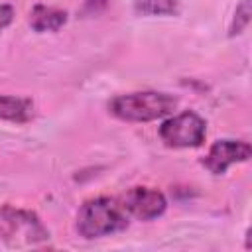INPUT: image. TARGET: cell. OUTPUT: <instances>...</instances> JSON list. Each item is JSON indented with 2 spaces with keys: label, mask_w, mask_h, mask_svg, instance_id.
<instances>
[{
  "label": "cell",
  "mask_w": 252,
  "mask_h": 252,
  "mask_svg": "<svg viewBox=\"0 0 252 252\" xmlns=\"http://www.w3.org/2000/svg\"><path fill=\"white\" fill-rule=\"evenodd\" d=\"M67 24V12L61 8L45 6V4H35L30 12V26L37 33L45 32H57Z\"/></svg>",
  "instance_id": "7"
},
{
  "label": "cell",
  "mask_w": 252,
  "mask_h": 252,
  "mask_svg": "<svg viewBox=\"0 0 252 252\" xmlns=\"http://www.w3.org/2000/svg\"><path fill=\"white\" fill-rule=\"evenodd\" d=\"M159 140L167 148L185 150V148H199L207 136V122L193 110H183L179 114H169L159 130Z\"/></svg>",
  "instance_id": "4"
},
{
  "label": "cell",
  "mask_w": 252,
  "mask_h": 252,
  "mask_svg": "<svg viewBox=\"0 0 252 252\" xmlns=\"http://www.w3.org/2000/svg\"><path fill=\"white\" fill-rule=\"evenodd\" d=\"M130 217L138 220H154L161 217L167 209V199L161 191L154 187H132L120 199Z\"/></svg>",
  "instance_id": "6"
},
{
  "label": "cell",
  "mask_w": 252,
  "mask_h": 252,
  "mask_svg": "<svg viewBox=\"0 0 252 252\" xmlns=\"http://www.w3.org/2000/svg\"><path fill=\"white\" fill-rule=\"evenodd\" d=\"M33 116V102L24 96L0 94V120L12 124H24Z\"/></svg>",
  "instance_id": "8"
},
{
  "label": "cell",
  "mask_w": 252,
  "mask_h": 252,
  "mask_svg": "<svg viewBox=\"0 0 252 252\" xmlns=\"http://www.w3.org/2000/svg\"><path fill=\"white\" fill-rule=\"evenodd\" d=\"M250 154H252V148L244 140H217L209 148V152L201 163L213 175H222V173H226V169L230 165L248 161Z\"/></svg>",
  "instance_id": "5"
},
{
  "label": "cell",
  "mask_w": 252,
  "mask_h": 252,
  "mask_svg": "<svg viewBox=\"0 0 252 252\" xmlns=\"http://www.w3.org/2000/svg\"><path fill=\"white\" fill-rule=\"evenodd\" d=\"M0 238L10 246H35L49 240V230L32 211L12 205L0 207Z\"/></svg>",
  "instance_id": "3"
},
{
  "label": "cell",
  "mask_w": 252,
  "mask_h": 252,
  "mask_svg": "<svg viewBox=\"0 0 252 252\" xmlns=\"http://www.w3.org/2000/svg\"><path fill=\"white\" fill-rule=\"evenodd\" d=\"M250 24V0H240L236 6L232 24H230V35H238L244 32V28Z\"/></svg>",
  "instance_id": "10"
},
{
  "label": "cell",
  "mask_w": 252,
  "mask_h": 252,
  "mask_svg": "<svg viewBox=\"0 0 252 252\" xmlns=\"http://www.w3.org/2000/svg\"><path fill=\"white\" fill-rule=\"evenodd\" d=\"M130 224V215L122 201L112 197H94L81 205L75 220L79 236L93 240L122 232Z\"/></svg>",
  "instance_id": "1"
},
{
  "label": "cell",
  "mask_w": 252,
  "mask_h": 252,
  "mask_svg": "<svg viewBox=\"0 0 252 252\" xmlns=\"http://www.w3.org/2000/svg\"><path fill=\"white\" fill-rule=\"evenodd\" d=\"M14 8L10 4H0V32H4L12 22H14Z\"/></svg>",
  "instance_id": "11"
},
{
  "label": "cell",
  "mask_w": 252,
  "mask_h": 252,
  "mask_svg": "<svg viewBox=\"0 0 252 252\" xmlns=\"http://www.w3.org/2000/svg\"><path fill=\"white\" fill-rule=\"evenodd\" d=\"M134 10L142 16H175L179 14L177 0H134Z\"/></svg>",
  "instance_id": "9"
},
{
  "label": "cell",
  "mask_w": 252,
  "mask_h": 252,
  "mask_svg": "<svg viewBox=\"0 0 252 252\" xmlns=\"http://www.w3.org/2000/svg\"><path fill=\"white\" fill-rule=\"evenodd\" d=\"M177 98L161 91H138L116 94L108 100V112L124 122H154L173 114Z\"/></svg>",
  "instance_id": "2"
}]
</instances>
